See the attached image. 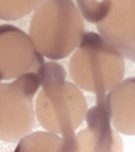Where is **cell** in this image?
<instances>
[{
    "mask_svg": "<svg viewBox=\"0 0 135 152\" xmlns=\"http://www.w3.org/2000/svg\"><path fill=\"white\" fill-rule=\"evenodd\" d=\"M30 33L39 52L50 59L70 55L82 41L84 22L72 0H49L32 19Z\"/></svg>",
    "mask_w": 135,
    "mask_h": 152,
    "instance_id": "1",
    "label": "cell"
},
{
    "mask_svg": "<svg viewBox=\"0 0 135 152\" xmlns=\"http://www.w3.org/2000/svg\"><path fill=\"white\" fill-rule=\"evenodd\" d=\"M106 6L98 30L126 58L134 60L135 0H106Z\"/></svg>",
    "mask_w": 135,
    "mask_h": 152,
    "instance_id": "2",
    "label": "cell"
},
{
    "mask_svg": "<svg viewBox=\"0 0 135 152\" xmlns=\"http://www.w3.org/2000/svg\"><path fill=\"white\" fill-rule=\"evenodd\" d=\"M45 0H0V19L13 20L34 10Z\"/></svg>",
    "mask_w": 135,
    "mask_h": 152,
    "instance_id": "3",
    "label": "cell"
},
{
    "mask_svg": "<svg viewBox=\"0 0 135 152\" xmlns=\"http://www.w3.org/2000/svg\"><path fill=\"white\" fill-rule=\"evenodd\" d=\"M82 15L90 23L99 22L104 18L106 2L105 0H76Z\"/></svg>",
    "mask_w": 135,
    "mask_h": 152,
    "instance_id": "4",
    "label": "cell"
}]
</instances>
